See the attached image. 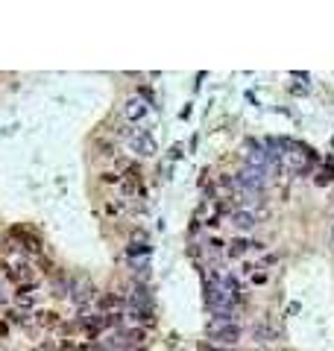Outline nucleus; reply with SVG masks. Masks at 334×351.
<instances>
[{
  "label": "nucleus",
  "mask_w": 334,
  "mask_h": 351,
  "mask_svg": "<svg viewBox=\"0 0 334 351\" xmlns=\"http://www.w3.org/2000/svg\"><path fill=\"white\" fill-rule=\"evenodd\" d=\"M123 138H126V144L132 147L135 152H141V155H156V141H153V135L150 132H144V129H138V126H129V129H123Z\"/></svg>",
  "instance_id": "obj_1"
},
{
  "label": "nucleus",
  "mask_w": 334,
  "mask_h": 351,
  "mask_svg": "<svg viewBox=\"0 0 334 351\" xmlns=\"http://www.w3.org/2000/svg\"><path fill=\"white\" fill-rule=\"evenodd\" d=\"M234 182H237V185H243V188H249V191L264 193L267 173H264V170H255V167H243V170L237 173V179H234Z\"/></svg>",
  "instance_id": "obj_2"
},
{
  "label": "nucleus",
  "mask_w": 334,
  "mask_h": 351,
  "mask_svg": "<svg viewBox=\"0 0 334 351\" xmlns=\"http://www.w3.org/2000/svg\"><path fill=\"white\" fill-rule=\"evenodd\" d=\"M211 340L214 343H220V346H234L237 340H240V328H234V325H211Z\"/></svg>",
  "instance_id": "obj_3"
},
{
  "label": "nucleus",
  "mask_w": 334,
  "mask_h": 351,
  "mask_svg": "<svg viewBox=\"0 0 334 351\" xmlns=\"http://www.w3.org/2000/svg\"><path fill=\"white\" fill-rule=\"evenodd\" d=\"M67 293H73V301H76V304H82V301H88V299H91L94 287H91V281H88V278H82V281H76L73 287H67Z\"/></svg>",
  "instance_id": "obj_4"
},
{
  "label": "nucleus",
  "mask_w": 334,
  "mask_h": 351,
  "mask_svg": "<svg viewBox=\"0 0 334 351\" xmlns=\"http://www.w3.org/2000/svg\"><path fill=\"white\" fill-rule=\"evenodd\" d=\"M232 225H234V228L249 231V228H255V214H252V211H234V214H232Z\"/></svg>",
  "instance_id": "obj_5"
},
{
  "label": "nucleus",
  "mask_w": 334,
  "mask_h": 351,
  "mask_svg": "<svg viewBox=\"0 0 334 351\" xmlns=\"http://www.w3.org/2000/svg\"><path fill=\"white\" fill-rule=\"evenodd\" d=\"M15 301H18L21 307H33V304H35L33 287H30V284H21V287H18V293H15Z\"/></svg>",
  "instance_id": "obj_6"
},
{
  "label": "nucleus",
  "mask_w": 334,
  "mask_h": 351,
  "mask_svg": "<svg viewBox=\"0 0 334 351\" xmlns=\"http://www.w3.org/2000/svg\"><path fill=\"white\" fill-rule=\"evenodd\" d=\"M249 249H252V240H246V237H237V240H232V243H229V255H232V257L246 255Z\"/></svg>",
  "instance_id": "obj_7"
},
{
  "label": "nucleus",
  "mask_w": 334,
  "mask_h": 351,
  "mask_svg": "<svg viewBox=\"0 0 334 351\" xmlns=\"http://www.w3.org/2000/svg\"><path fill=\"white\" fill-rule=\"evenodd\" d=\"M12 234H15L18 240H24L30 252H35V255H38V249H41V243H38V237H33V234H30V231H24V228H15Z\"/></svg>",
  "instance_id": "obj_8"
},
{
  "label": "nucleus",
  "mask_w": 334,
  "mask_h": 351,
  "mask_svg": "<svg viewBox=\"0 0 334 351\" xmlns=\"http://www.w3.org/2000/svg\"><path fill=\"white\" fill-rule=\"evenodd\" d=\"M252 337H255L258 343H273L278 334H276V328H270V325H258V328L252 331Z\"/></svg>",
  "instance_id": "obj_9"
},
{
  "label": "nucleus",
  "mask_w": 334,
  "mask_h": 351,
  "mask_svg": "<svg viewBox=\"0 0 334 351\" xmlns=\"http://www.w3.org/2000/svg\"><path fill=\"white\" fill-rule=\"evenodd\" d=\"M144 114H147V105H144V102H138V100H129V102H126V117L141 120Z\"/></svg>",
  "instance_id": "obj_10"
},
{
  "label": "nucleus",
  "mask_w": 334,
  "mask_h": 351,
  "mask_svg": "<svg viewBox=\"0 0 334 351\" xmlns=\"http://www.w3.org/2000/svg\"><path fill=\"white\" fill-rule=\"evenodd\" d=\"M97 301H100V307H103V310H114V307H120V304H123V299H120V296H111V293L100 296Z\"/></svg>",
  "instance_id": "obj_11"
},
{
  "label": "nucleus",
  "mask_w": 334,
  "mask_h": 351,
  "mask_svg": "<svg viewBox=\"0 0 334 351\" xmlns=\"http://www.w3.org/2000/svg\"><path fill=\"white\" fill-rule=\"evenodd\" d=\"M144 337H147V331H144V328H132V331H126V334H123V340H126L129 346H141V343H144Z\"/></svg>",
  "instance_id": "obj_12"
},
{
  "label": "nucleus",
  "mask_w": 334,
  "mask_h": 351,
  "mask_svg": "<svg viewBox=\"0 0 334 351\" xmlns=\"http://www.w3.org/2000/svg\"><path fill=\"white\" fill-rule=\"evenodd\" d=\"M38 325H44V328H56V325H59V316H56L53 310H41V313H38Z\"/></svg>",
  "instance_id": "obj_13"
},
{
  "label": "nucleus",
  "mask_w": 334,
  "mask_h": 351,
  "mask_svg": "<svg viewBox=\"0 0 334 351\" xmlns=\"http://www.w3.org/2000/svg\"><path fill=\"white\" fill-rule=\"evenodd\" d=\"M53 296H56V299L67 296V281L65 278H53Z\"/></svg>",
  "instance_id": "obj_14"
},
{
  "label": "nucleus",
  "mask_w": 334,
  "mask_h": 351,
  "mask_svg": "<svg viewBox=\"0 0 334 351\" xmlns=\"http://www.w3.org/2000/svg\"><path fill=\"white\" fill-rule=\"evenodd\" d=\"M97 150H100V155H114V144H97Z\"/></svg>",
  "instance_id": "obj_15"
},
{
  "label": "nucleus",
  "mask_w": 334,
  "mask_h": 351,
  "mask_svg": "<svg viewBox=\"0 0 334 351\" xmlns=\"http://www.w3.org/2000/svg\"><path fill=\"white\" fill-rule=\"evenodd\" d=\"M100 179L106 182V185H117V182H120V176H117V173H103Z\"/></svg>",
  "instance_id": "obj_16"
},
{
  "label": "nucleus",
  "mask_w": 334,
  "mask_h": 351,
  "mask_svg": "<svg viewBox=\"0 0 334 351\" xmlns=\"http://www.w3.org/2000/svg\"><path fill=\"white\" fill-rule=\"evenodd\" d=\"M0 337H6V325H0Z\"/></svg>",
  "instance_id": "obj_17"
},
{
  "label": "nucleus",
  "mask_w": 334,
  "mask_h": 351,
  "mask_svg": "<svg viewBox=\"0 0 334 351\" xmlns=\"http://www.w3.org/2000/svg\"><path fill=\"white\" fill-rule=\"evenodd\" d=\"M3 272H6V263H0V275H3Z\"/></svg>",
  "instance_id": "obj_18"
}]
</instances>
